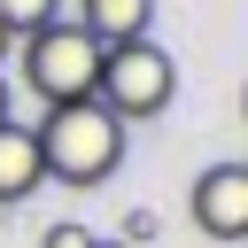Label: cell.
I'll list each match as a JSON object with an SVG mask.
<instances>
[{
  "mask_svg": "<svg viewBox=\"0 0 248 248\" xmlns=\"http://www.w3.org/2000/svg\"><path fill=\"white\" fill-rule=\"evenodd\" d=\"M31 140H39V170H46L54 186H101V178H116V163H124V124H116L101 101L46 108V116L31 124Z\"/></svg>",
  "mask_w": 248,
  "mask_h": 248,
  "instance_id": "6da1fadb",
  "label": "cell"
},
{
  "mask_svg": "<svg viewBox=\"0 0 248 248\" xmlns=\"http://www.w3.org/2000/svg\"><path fill=\"white\" fill-rule=\"evenodd\" d=\"M93 101L116 116V124H147L178 101V62L155 46V39H132V46H108L101 54V85Z\"/></svg>",
  "mask_w": 248,
  "mask_h": 248,
  "instance_id": "7a4b0ae2",
  "label": "cell"
},
{
  "mask_svg": "<svg viewBox=\"0 0 248 248\" xmlns=\"http://www.w3.org/2000/svg\"><path fill=\"white\" fill-rule=\"evenodd\" d=\"M23 85H31L46 108L93 101V85H101V46L62 16V23H46V31H31V39H23Z\"/></svg>",
  "mask_w": 248,
  "mask_h": 248,
  "instance_id": "3957f363",
  "label": "cell"
},
{
  "mask_svg": "<svg viewBox=\"0 0 248 248\" xmlns=\"http://www.w3.org/2000/svg\"><path fill=\"white\" fill-rule=\"evenodd\" d=\"M186 209H194V225L209 240H248V163H209L194 178Z\"/></svg>",
  "mask_w": 248,
  "mask_h": 248,
  "instance_id": "277c9868",
  "label": "cell"
},
{
  "mask_svg": "<svg viewBox=\"0 0 248 248\" xmlns=\"http://www.w3.org/2000/svg\"><path fill=\"white\" fill-rule=\"evenodd\" d=\"M101 54L108 46H132V39H147V23H155V0H78V16H70Z\"/></svg>",
  "mask_w": 248,
  "mask_h": 248,
  "instance_id": "5b68a950",
  "label": "cell"
},
{
  "mask_svg": "<svg viewBox=\"0 0 248 248\" xmlns=\"http://www.w3.org/2000/svg\"><path fill=\"white\" fill-rule=\"evenodd\" d=\"M46 186V170H39V140H31V124H0V209H16V202H31Z\"/></svg>",
  "mask_w": 248,
  "mask_h": 248,
  "instance_id": "8992f818",
  "label": "cell"
},
{
  "mask_svg": "<svg viewBox=\"0 0 248 248\" xmlns=\"http://www.w3.org/2000/svg\"><path fill=\"white\" fill-rule=\"evenodd\" d=\"M46 23H62V0H0V31L8 39H31Z\"/></svg>",
  "mask_w": 248,
  "mask_h": 248,
  "instance_id": "52a82bcc",
  "label": "cell"
},
{
  "mask_svg": "<svg viewBox=\"0 0 248 248\" xmlns=\"http://www.w3.org/2000/svg\"><path fill=\"white\" fill-rule=\"evenodd\" d=\"M93 240H101L93 225H70V217H62V225H46V240H39V248H93Z\"/></svg>",
  "mask_w": 248,
  "mask_h": 248,
  "instance_id": "ba28073f",
  "label": "cell"
},
{
  "mask_svg": "<svg viewBox=\"0 0 248 248\" xmlns=\"http://www.w3.org/2000/svg\"><path fill=\"white\" fill-rule=\"evenodd\" d=\"M116 240H124V248H140V240H155V209H132V217H124V232H116Z\"/></svg>",
  "mask_w": 248,
  "mask_h": 248,
  "instance_id": "9c48e42d",
  "label": "cell"
},
{
  "mask_svg": "<svg viewBox=\"0 0 248 248\" xmlns=\"http://www.w3.org/2000/svg\"><path fill=\"white\" fill-rule=\"evenodd\" d=\"M0 124H8V78H0Z\"/></svg>",
  "mask_w": 248,
  "mask_h": 248,
  "instance_id": "30bf717a",
  "label": "cell"
},
{
  "mask_svg": "<svg viewBox=\"0 0 248 248\" xmlns=\"http://www.w3.org/2000/svg\"><path fill=\"white\" fill-rule=\"evenodd\" d=\"M8 46H16V39H8V31H0V62H8Z\"/></svg>",
  "mask_w": 248,
  "mask_h": 248,
  "instance_id": "8fae6325",
  "label": "cell"
},
{
  "mask_svg": "<svg viewBox=\"0 0 248 248\" xmlns=\"http://www.w3.org/2000/svg\"><path fill=\"white\" fill-rule=\"evenodd\" d=\"M93 248H124V240H93Z\"/></svg>",
  "mask_w": 248,
  "mask_h": 248,
  "instance_id": "7c38bea8",
  "label": "cell"
},
{
  "mask_svg": "<svg viewBox=\"0 0 248 248\" xmlns=\"http://www.w3.org/2000/svg\"><path fill=\"white\" fill-rule=\"evenodd\" d=\"M240 116H248V93H240Z\"/></svg>",
  "mask_w": 248,
  "mask_h": 248,
  "instance_id": "4fadbf2b",
  "label": "cell"
}]
</instances>
